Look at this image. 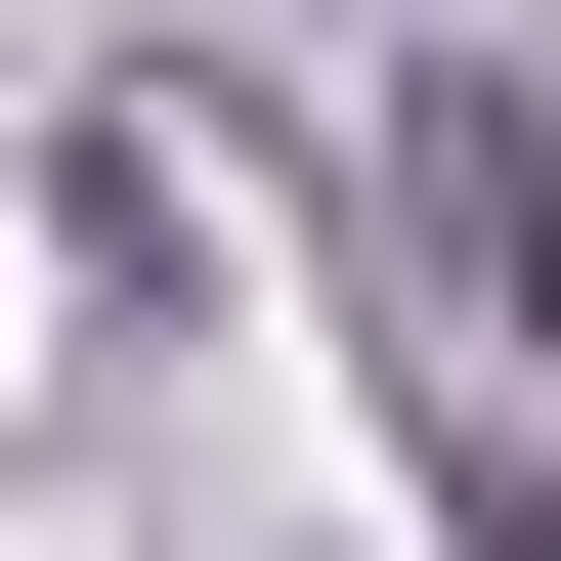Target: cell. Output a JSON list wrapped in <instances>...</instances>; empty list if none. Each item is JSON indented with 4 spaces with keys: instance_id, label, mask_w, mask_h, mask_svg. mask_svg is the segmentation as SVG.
<instances>
[{
    "instance_id": "obj_1",
    "label": "cell",
    "mask_w": 561,
    "mask_h": 561,
    "mask_svg": "<svg viewBox=\"0 0 561 561\" xmlns=\"http://www.w3.org/2000/svg\"><path fill=\"white\" fill-rule=\"evenodd\" d=\"M389 302H432V346H518V302H561V130H518L476 44L389 87Z\"/></svg>"
},
{
    "instance_id": "obj_2",
    "label": "cell",
    "mask_w": 561,
    "mask_h": 561,
    "mask_svg": "<svg viewBox=\"0 0 561 561\" xmlns=\"http://www.w3.org/2000/svg\"><path fill=\"white\" fill-rule=\"evenodd\" d=\"M476 561H561V432H476Z\"/></svg>"
}]
</instances>
